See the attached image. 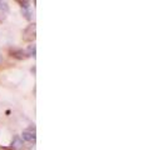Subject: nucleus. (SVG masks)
Returning a JSON list of instances; mask_svg holds the SVG:
<instances>
[{"label":"nucleus","mask_w":143,"mask_h":150,"mask_svg":"<svg viewBox=\"0 0 143 150\" xmlns=\"http://www.w3.org/2000/svg\"><path fill=\"white\" fill-rule=\"evenodd\" d=\"M0 10L1 11H8L9 10V5L6 1H0Z\"/></svg>","instance_id":"nucleus-6"},{"label":"nucleus","mask_w":143,"mask_h":150,"mask_svg":"<svg viewBox=\"0 0 143 150\" xmlns=\"http://www.w3.org/2000/svg\"><path fill=\"white\" fill-rule=\"evenodd\" d=\"M23 148H24V143H23L21 138L19 137V135H15L13 139V142H11L10 149L11 150H23Z\"/></svg>","instance_id":"nucleus-3"},{"label":"nucleus","mask_w":143,"mask_h":150,"mask_svg":"<svg viewBox=\"0 0 143 150\" xmlns=\"http://www.w3.org/2000/svg\"><path fill=\"white\" fill-rule=\"evenodd\" d=\"M35 34H36V26H35V24H30L23 33V40L33 41L35 39Z\"/></svg>","instance_id":"nucleus-1"},{"label":"nucleus","mask_w":143,"mask_h":150,"mask_svg":"<svg viewBox=\"0 0 143 150\" xmlns=\"http://www.w3.org/2000/svg\"><path fill=\"white\" fill-rule=\"evenodd\" d=\"M26 56H33L34 58L35 54H36V50H35V45L33 44V45H29L28 46V50H26Z\"/></svg>","instance_id":"nucleus-5"},{"label":"nucleus","mask_w":143,"mask_h":150,"mask_svg":"<svg viewBox=\"0 0 143 150\" xmlns=\"http://www.w3.org/2000/svg\"><path fill=\"white\" fill-rule=\"evenodd\" d=\"M11 54L13 56H15V58L18 59H24V58H26V54H25V51H23V50H13L11 51Z\"/></svg>","instance_id":"nucleus-4"},{"label":"nucleus","mask_w":143,"mask_h":150,"mask_svg":"<svg viewBox=\"0 0 143 150\" xmlns=\"http://www.w3.org/2000/svg\"><path fill=\"white\" fill-rule=\"evenodd\" d=\"M1 63H3V55L0 54V64H1Z\"/></svg>","instance_id":"nucleus-7"},{"label":"nucleus","mask_w":143,"mask_h":150,"mask_svg":"<svg viewBox=\"0 0 143 150\" xmlns=\"http://www.w3.org/2000/svg\"><path fill=\"white\" fill-rule=\"evenodd\" d=\"M21 135H23V139L26 140V142H35V138H36L35 128H29V129L24 130Z\"/></svg>","instance_id":"nucleus-2"}]
</instances>
